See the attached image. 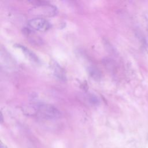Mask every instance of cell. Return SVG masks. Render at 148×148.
<instances>
[{
    "instance_id": "obj_1",
    "label": "cell",
    "mask_w": 148,
    "mask_h": 148,
    "mask_svg": "<svg viewBox=\"0 0 148 148\" xmlns=\"http://www.w3.org/2000/svg\"><path fill=\"white\" fill-rule=\"evenodd\" d=\"M28 115L37 116L46 119H56L60 116V111L54 106L45 103L34 104L26 110Z\"/></svg>"
},
{
    "instance_id": "obj_2",
    "label": "cell",
    "mask_w": 148,
    "mask_h": 148,
    "mask_svg": "<svg viewBox=\"0 0 148 148\" xmlns=\"http://www.w3.org/2000/svg\"><path fill=\"white\" fill-rule=\"evenodd\" d=\"M28 27L34 31H46L50 28V23L45 18H35L30 20L28 22Z\"/></svg>"
},
{
    "instance_id": "obj_3",
    "label": "cell",
    "mask_w": 148,
    "mask_h": 148,
    "mask_svg": "<svg viewBox=\"0 0 148 148\" xmlns=\"http://www.w3.org/2000/svg\"><path fill=\"white\" fill-rule=\"evenodd\" d=\"M35 10H37V14L51 16L56 14L57 9L55 7L50 5H42V6L37 8Z\"/></svg>"
},
{
    "instance_id": "obj_4",
    "label": "cell",
    "mask_w": 148,
    "mask_h": 148,
    "mask_svg": "<svg viewBox=\"0 0 148 148\" xmlns=\"http://www.w3.org/2000/svg\"><path fill=\"white\" fill-rule=\"evenodd\" d=\"M18 47H20V49H22V50L27 54L28 56V57L29 58H31L32 60L35 61H38V58L30 50H29V49H28L27 48H26L25 47H24V46H20V45H18Z\"/></svg>"
},
{
    "instance_id": "obj_5",
    "label": "cell",
    "mask_w": 148,
    "mask_h": 148,
    "mask_svg": "<svg viewBox=\"0 0 148 148\" xmlns=\"http://www.w3.org/2000/svg\"><path fill=\"white\" fill-rule=\"evenodd\" d=\"M143 19L146 25V30L148 36V12H146L143 14Z\"/></svg>"
},
{
    "instance_id": "obj_6",
    "label": "cell",
    "mask_w": 148,
    "mask_h": 148,
    "mask_svg": "<svg viewBox=\"0 0 148 148\" xmlns=\"http://www.w3.org/2000/svg\"><path fill=\"white\" fill-rule=\"evenodd\" d=\"M0 148H8V147H7V146L5 145H4L3 143H2L1 142V145H0Z\"/></svg>"
},
{
    "instance_id": "obj_7",
    "label": "cell",
    "mask_w": 148,
    "mask_h": 148,
    "mask_svg": "<svg viewBox=\"0 0 148 148\" xmlns=\"http://www.w3.org/2000/svg\"><path fill=\"white\" fill-rule=\"evenodd\" d=\"M145 47V49H146V51H147V53H148V45L146 44Z\"/></svg>"
}]
</instances>
